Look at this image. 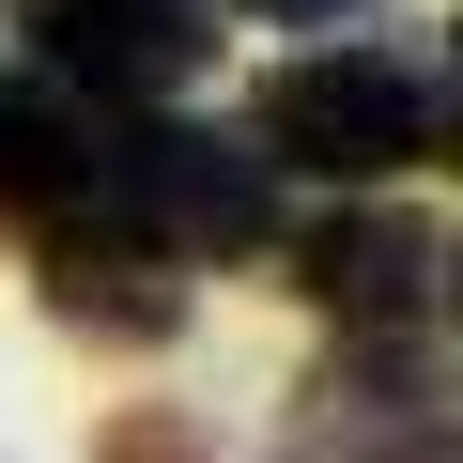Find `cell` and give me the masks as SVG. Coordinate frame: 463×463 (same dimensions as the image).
I'll return each instance as SVG.
<instances>
[{"label":"cell","mask_w":463,"mask_h":463,"mask_svg":"<svg viewBox=\"0 0 463 463\" xmlns=\"http://www.w3.org/2000/svg\"><path fill=\"white\" fill-rule=\"evenodd\" d=\"M432 124H448V93H432V62H402V47H309V62L263 78V155H294V170H325V185L417 170Z\"/></svg>","instance_id":"1"},{"label":"cell","mask_w":463,"mask_h":463,"mask_svg":"<svg viewBox=\"0 0 463 463\" xmlns=\"http://www.w3.org/2000/svg\"><path fill=\"white\" fill-rule=\"evenodd\" d=\"M124 232L155 263L263 248V232H279V170L248 139H201V124H124Z\"/></svg>","instance_id":"2"},{"label":"cell","mask_w":463,"mask_h":463,"mask_svg":"<svg viewBox=\"0 0 463 463\" xmlns=\"http://www.w3.org/2000/svg\"><path fill=\"white\" fill-rule=\"evenodd\" d=\"M432 263H448V232H432L417 201H340L309 248H294V294H309V309H340L355 340H386V325H417V309H432Z\"/></svg>","instance_id":"3"},{"label":"cell","mask_w":463,"mask_h":463,"mask_svg":"<svg viewBox=\"0 0 463 463\" xmlns=\"http://www.w3.org/2000/svg\"><path fill=\"white\" fill-rule=\"evenodd\" d=\"M32 32H47L62 93L93 78V109H109V93H170L216 47V0H32Z\"/></svg>","instance_id":"4"},{"label":"cell","mask_w":463,"mask_h":463,"mask_svg":"<svg viewBox=\"0 0 463 463\" xmlns=\"http://www.w3.org/2000/svg\"><path fill=\"white\" fill-rule=\"evenodd\" d=\"M47 309L78 340H170L185 325V279L139 248V232H47Z\"/></svg>","instance_id":"5"},{"label":"cell","mask_w":463,"mask_h":463,"mask_svg":"<svg viewBox=\"0 0 463 463\" xmlns=\"http://www.w3.org/2000/svg\"><path fill=\"white\" fill-rule=\"evenodd\" d=\"M263 16H340V0H263Z\"/></svg>","instance_id":"6"}]
</instances>
